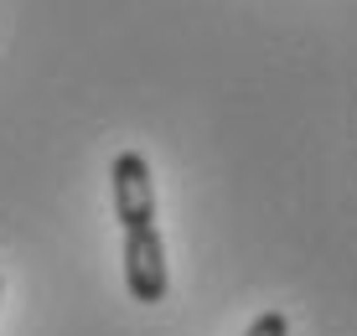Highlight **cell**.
Returning a JSON list of instances; mask_svg holds the SVG:
<instances>
[{
    "mask_svg": "<svg viewBox=\"0 0 357 336\" xmlns=\"http://www.w3.org/2000/svg\"><path fill=\"white\" fill-rule=\"evenodd\" d=\"M109 197H114L119 228H145V222H155V181H151V160L140 151L114 155V166H109Z\"/></svg>",
    "mask_w": 357,
    "mask_h": 336,
    "instance_id": "2",
    "label": "cell"
},
{
    "mask_svg": "<svg viewBox=\"0 0 357 336\" xmlns=\"http://www.w3.org/2000/svg\"><path fill=\"white\" fill-rule=\"evenodd\" d=\"M243 336H290V321L280 316V310H264V316L254 321V326L243 331Z\"/></svg>",
    "mask_w": 357,
    "mask_h": 336,
    "instance_id": "3",
    "label": "cell"
},
{
    "mask_svg": "<svg viewBox=\"0 0 357 336\" xmlns=\"http://www.w3.org/2000/svg\"><path fill=\"white\" fill-rule=\"evenodd\" d=\"M125 284H130V300L140 305H155L166 300V238L155 222H145V228H125Z\"/></svg>",
    "mask_w": 357,
    "mask_h": 336,
    "instance_id": "1",
    "label": "cell"
}]
</instances>
